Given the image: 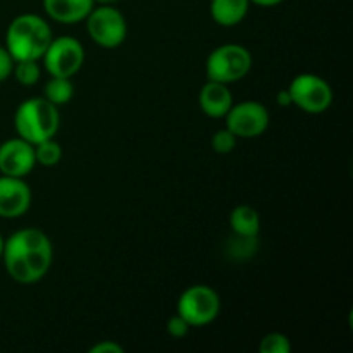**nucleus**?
Instances as JSON below:
<instances>
[{"mask_svg":"<svg viewBox=\"0 0 353 353\" xmlns=\"http://www.w3.org/2000/svg\"><path fill=\"white\" fill-rule=\"evenodd\" d=\"M7 274L21 285H33L50 271L54 247L47 234L38 228L14 231L3 241L2 252Z\"/></svg>","mask_w":353,"mask_h":353,"instance_id":"nucleus-1","label":"nucleus"},{"mask_svg":"<svg viewBox=\"0 0 353 353\" xmlns=\"http://www.w3.org/2000/svg\"><path fill=\"white\" fill-rule=\"evenodd\" d=\"M52 28L38 14H21L10 21L6 33V48L16 61H40L50 45Z\"/></svg>","mask_w":353,"mask_h":353,"instance_id":"nucleus-2","label":"nucleus"},{"mask_svg":"<svg viewBox=\"0 0 353 353\" xmlns=\"http://www.w3.org/2000/svg\"><path fill=\"white\" fill-rule=\"evenodd\" d=\"M61 126L59 107L45 97H33L19 103L14 114V128L17 137L37 145L38 141L54 138Z\"/></svg>","mask_w":353,"mask_h":353,"instance_id":"nucleus-3","label":"nucleus"},{"mask_svg":"<svg viewBox=\"0 0 353 353\" xmlns=\"http://www.w3.org/2000/svg\"><path fill=\"white\" fill-rule=\"evenodd\" d=\"M252 54L238 43H224L214 48L205 62L207 79L233 85L250 72Z\"/></svg>","mask_w":353,"mask_h":353,"instance_id":"nucleus-4","label":"nucleus"},{"mask_svg":"<svg viewBox=\"0 0 353 353\" xmlns=\"http://www.w3.org/2000/svg\"><path fill=\"white\" fill-rule=\"evenodd\" d=\"M221 312V299L216 290L207 285H193L179 295L176 314L183 317L190 327H202L212 323Z\"/></svg>","mask_w":353,"mask_h":353,"instance_id":"nucleus-5","label":"nucleus"},{"mask_svg":"<svg viewBox=\"0 0 353 353\" xmlns=\"http://www.w3.org/2000/svg\"><path fill=\"white\" fill-rule=\"evenodd\" d=\"M293 105L309 114H323L333 103V88L321 76L302 72L292 79L288 86Z\"/></svg>","mask_w":353,"mask_h":353,"instance_id":"nucleus-6","label":"nucleus"},{"mask_svg":"<svg viewBox=\"0 0 353 353\" xmlns=\"http://www.w3.org/2000/svg\"><path fill=\"white\" fill-rule=\"evenodd\" d=\"M86 31L99 47L116 48L126 40L128 23L119 9L114 6L93 7L86 16Z\"/></svg>","mask_w":353,"mask_h":353,"instance_id":"nucleus-7","label":"nucleus"},{"mask_svg":"<svg viewBox=\"0 0 353 353\" xmlns=\"http://www.w3.org/2000/svg\"><path fill=\"white\" fill-rule=\"evenodd\" d=\"M40 61H43L45 71L50 76L72 78L85 64V48L72 37L52 38Z\"/></svg>","mask_w":353,"mask_h":353,"instance_id":"nucleus-8","label":"nucleus"},{"mask_svg":"<svg viewBox=\"0 0 353 353\" xmlns=\"http://www.w3.org/2000/svg\"><path fill=\"white\" fill-rule=\"evenodd\" d=\"M224 119H226V128L236 138L261 137L262 133H265L271 121L268 107L257 100L233 103Z\"/></svg>","mask_w":353,"mask_h":353,"instance_id":"nucleus-9","label":"nucleus"},{"mask_svg":"<svg viewBox=\"0 0 353 353\" xmlns=\"http://www.w3.org/2000/svg\"><path fill=\"white\" fill-rule=\"evenodd\" d=\"M37 165L34 147L30 141L16 137L0 145V172L6 176L26 178Z\"/></svg>","mask_w":353,"mask_h":353,"instance_id":"nucleus-10","label":"nucleus"},{"mask_svg":"<svg viewBox=\"0 0 353 353\" xmlns=\"http://www.w3.org/2000/svg\"><path fill=\"white\" fill-rule=\"evenodd\" d=\"M31 205V190L24 178L0 176V217L17 219Z\"/></svg>","mask_w":353,"mask_h":353,"instance_id":"nucleus-11","label":"nucleus"},{"mask_svg":"<svg viewBox=\"0 0 353 353\" xmlns=\"http://www.w3.org/2000/svg\"><path fill=\"white\" fill-rule=\"evenodd\" d=\"M233 95L230 92V85L224 83L210 81L207 79L205 85L202 86L199 93V105L205 116L212 119H219L228 114V110L233 105Z\"/></svg>","mask_w":353,"mask_h":353,"instance_id":"nucleus-12","label":"nucleus"},{"mask_svg":"<svg viewBox=\"0 0 353 353\" xmlns=\"http://www.w3.org/2000/svg\"><path fill=\"white\" fill-rule=\"evenodd\" d=\"M93 7H95V0H43L45 14L62 24L85 21Z\"/></svg>","mask_w":353,"mask_h":353,"instance_id":"nucleus-13","label":"nucleus"},{"mask_svg":"<svg viewBox=\"0 0 353 353\" xmlns=\"http://www.w3.org/2000/svg\"><path fill=\"white\" fill-rule=\"evenodd\" d=\"M250 0H210V17L219 26L233 28L247 17Z\"/></svg>","mask_w":353,"mask_h":353,"instance_id":"nucleus-14","label":"nucleus"},{"mask_svg":"<svg viewBox=\"0 0 353 353\" xmlns=\"http://www.w3.org/2000/svg\"><path fill=\"white\" fill-rule=\"evenodd\" d=\"M230 226L234 234L245 238H257L261 231V216L250 205H236L231 210Z\"/></svg>","mask_w":353,"mask_h":353,"instance_id":"nucleus-15","label":"nucleus"},{"mask_svg":"<svg viewBox=\"0 0 353 353\" xmlns=\"http://www.w3.org/2000/svg\"><path fill=\"white\" fill-rule=\"evenodd\" d=\"M72 95H74V85H72L71 78H59V76H52L45 85L43 97L52 102L54 105H65L71 102Z\"/></svg>","mask_w":353,"mask_h":353,"instance_id":"nucleus-16","label":"nucleus"},{"mask_svg":"<svg viewBox=\"0 0 353 353\" xmlns=\"http://www.w3.org/2000/svg\"><path fill=\"white\" fill-rule=\"evenodd\" d=\"M34 147V159L37 164L43 165V168H54L61 162L62 159V147L57 140L54 138H47V140L38 141Z\"/></svg>","mask_w":353,"mask_h":353,"instance_id":"nucleus-17","label":"nucleus"},{"mask_svg":"<svg viewBox=\"0 0 353 353\" xmlns=\"http://www.w3.org/2000/svg\"><path fill=\"white\" fill-rule=\"evenodd\" d=\"M12 74L19 85L33 86L40 79L41 69L38 61H16L14 62Z\"/></svg>","mask_w":353,"mask_h":353,"instance_id":"nucleus-18","label":"nucleus"},{"mask_svg":"<svg viewBox=\"0 0 353 353\" xmlns=\"http://www.w3.org/2000/svg\"><path fill=\"white\" fill-rule=\"evenodd\" d=\"M261 353H290L292 352V343L290 338L283 333H269L265 334L259 345Z\"/></svg>","mask_w":353,"mask_h":353,"instance_id":"nucleus-19","label":"nucleus"},{"mask_svg":"<svg viewBox=\"0 0 353 353\" xmlns=\"http://www.w3.org/2000/svg\"><path fill=\"white\" fill-rule=\"evenodd\" d=\"M238 138L231 133L228 128L224 130H219L217 133H214L212 140H210V145H212V150L217 152V154H231V152L236 148Z\"/></svg>","mask_w":353,"mask_h":353,"instance_id":"nucleus-20","label":"nucleus"},{"mask_svg":"<svg viewBox=\"0 0 353 353\" xmlns=\"http://www.w3.org/2000/svg\"><path fill=\"white\" fill-rule=\"evenodd\" d=\"M190 331V324L183 319L179 314L172 316L171 319L168 321V333L171 334L172 338H185Z\"/></svg>","mask_w":353,"mask_h":353,"instance_id":"nucleus-21","label":"nucleus"},{"mask_svg":"<svg viewBox=\"0 0 353 353\" xmlns=\"http://www.w3.org/2000/svg\"><path fill=\"white\" fill-rule=\"evenodd\" d=\"M14 59L10 57L9 50L0 45V83L6 81L10 74H12Z\"/></svg>","mask_w":353,"mask_h":353,"instance_id":"nucleus-22","label":"nucleus"},{"mask_svg":"<svg viewBox=\"0 0 353 353\" xmlns=\"http://www.w3.org/2000/svg\"><path fill=\"white\" fill-rule=\"evenodd\" d=\"M90 352L92 353H123L124 348L121 347L119 343H116V341H100V343H97L95 347L90 348Z\"/></svg>","mask_w":353,"mask_h":353,"instance_id":"nucleus-23","label":"nucleus"},{"mask_svg":"<svg viewBox=\"0 0 353 353\" xmlns=\"http://www.w3.org/2000/svg\"><path fill=\"white\" fill-rule=\"evenodd\" d=\"M276 102H278V105H281V107H292L293 105V100H292V95H290L288 88L279 90L278 95H276Z\"/></svg>","mask_w":353,"mask_h":353,"instance_id":"nucleus-24","label":"nucleus"},{"mask_svg":"<svg viewBox=\"0 0 353 353\" xmlns=\"http://www.w3.org/2000/svg\"><path fill=\"white\" fill-rule=\"evenodd\" d=\"M281 2L283 0H250V3H257L261 7H274Z\"/></svg>","mask_w":353,"mask_h":353,"instance_id":"nucleus-25","label":"nucleus"},{"mask_svg":"<svg viewBox=\"0 0 353 353\" xmlns=\"http://www.w3.org/2000/svg\"><path fill=\"white\" fill-rule=\"evenodd\" d=\"M119 0H95V3H100V6H114Z\"/></svg>","mask_w":353,"mask_h":353,"instance_id":"nucleus-26","label":"nucleus"},{"mask_svg":"<svg viewBox=\"0 0 353 353\" xmlns=\"http://www.w3.org/2000/svg\"><path fill=\"white\" fill-rule=\"evenodd\" d=\"M3 241L6 240H3V236L0 234V257H2V252H3Z\"/></svg>","mask_w":353,"mask_h":353,"instance_id":"nucleus-27","label":"nucleus"}]
</instances>
